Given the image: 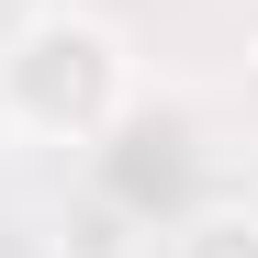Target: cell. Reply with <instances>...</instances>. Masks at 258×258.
Returning <instances> with one entry per match:
<instances>
[{
	"mask_svg": "<svg viewBox=\"0 0 258 258\" xmlns=\"http://www.w3.org/2000/svg\"><path fill=\"white\" fill-rule=\"evenodd\" d=\"M135 101H146V79H135L123 23L56 0V12L0 34V123H12V146H79L90 157Z\"/></svg>",
	"mask_w": 258,
	"mask_h": 258,
	"instance_id": "1",
	"label": "cell"
},
{
	"mask_svg": "<svg viewBox=\"0 0 258 258\" xmlns=\"http://www.w3.org/2000/svg\"><path fill=\"white\" fill-rule=\"evenodd\" d=\"M157 258H258V202H236V191L180 202L157 225Z\"/></svg>",
	"mask_w": 258,
	"mask_h": 258,
	"instance_id": "2",
	"label": "cell"
},
{
	"mask_svg": "<svg viewBox=\"0 0 258 258\" xmlns=\"http://www.w3.org/2000/svg\"><path fill=\"white\" fill-rule=\"evenodd\" d=\"M56 258H157V225H146V213H123V202L90 180V191L56 213Z\"/></svg>",
	"mask_w": 258,
	"mask_h": 258,
	"instance_id": "3",
	"label": "cell"
},
{
	"mask_svg": "<svg viewBox=\"0 0 258 258\" xmlns=\"http://www.w3.org/2000/svg\"><path fill=\"white\" fill-rule=\"evenodd\" d=\"M0 146H12V123H0Z\"/></svg>",
	"mask_w": 258,
	"mask_h": 258,
	"instance_id": "4",
	"label": "cell"
}]
</instances>
